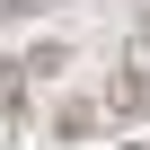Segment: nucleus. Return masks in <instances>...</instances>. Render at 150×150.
<instances>
[{"mask_svg": "<svg viewBox=\"0 0 150 150\" xmlns=\"http://www.w3.org/2000/svg\"><path fill=\"white\" fill-rule=\"evenodd\" d=\"M141 106H150V62L132 53V62L115 71V88H106V115H141Z\"/></svg>", "mask_w": 150, "mask_h": 150, "instance_id": "obj_1", "label": "nucleus"}, {"mask_svg": "<svg viewBox=\"0 0 150 150\" xmlns=\"http://www.w3.org/2000/svg\"><path fill=\"white\" fill-rule=\"evenodd\" d=\"M18 106H27V62L0 53V115H18Z\"/></svg>", "mask_w": 150, "mask_h": 150, "instance_id": "obj_2", "label": "nucleus"}, {"mask_svg": "<svg viewBox=\"0 0 150 150\" xmlns=\"http://www.w3.org/2000/svg\"><path fill=\"white\" fill-rule=\"evenodd\" d=\"M62 62H71V44H62V35H44V44L27 53V80H53V71H62Z\"/></svg>", "mask_w": 150, "mask_h": 150, "instance_id": "obj_3", "label": "nucleus"}, {"mask_svg": "<svg viewBox=\"0 0 150 150\" xmlns=\"http://www.w3.org/2000/svg\"><path fill=\"white\" fill-rule=\"evenodd\" d=\"M88 124H97V106H80V97H71V106H62V115H53V132H62V141H80V132H88Z\"/></svg>", "mask_w": 150, "mask_h": 150, "instance_id": "obj_4", "label": "nucleus"}, {"mask_svg": "<svg viewBox=\"0 0 150 150\" xmlns=\"http://www.w3.org/2000/svg\"><path fill=\"white\" fill-rule=\"evenodd\" d=\"M132 53H141V62H150V9H141V27H132Z\"/></svg>", "mask_w": 150, "mask_h": 150, "instance_id": "obj_5", "label": "nucleus"}]
</instances>
